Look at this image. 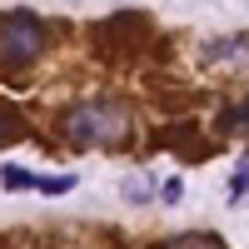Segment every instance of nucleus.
Instances as JSON below:
<instances>
[{"label": "nucleus", "instance_id": "nucleus-8", "mask_svg": "<svg viewBox=\"0 0 249 249\" xmlns=\"http://www.w3.org/2000/svg\"><path fill=\"white\" fill-rule=\"evenodd\" d=\"M144 195H150V190H144L140 179H124V199H144Z\"/></svg>", "mask_w": 249, "mask_h": 249}, {"label": "nucleus", "instance_id": "nucleus-7", "mask_svg": "<svg viewBox=\"0 0 249 249\" xmlns=\"http://www.w3.org/2000/svg\"><path fill=\"white\" fill-rule=\"evenodd\" d=\"M249 190V155L239 160V170H234V195H244Z\"/></svg>", "mask_w": 249, "mask_h": 249}, {"label": "nucleus", "instance_id": "nucleus-5", "mask_svg": "<svg viewBox=\"0 0 249 249\" xmlns=\"http://www.w3.org/2000/svg\"><path fill=\"white\" fill-rule=\"evenodd\" d=\"M234 124H249V100H244V105H234V110H224V115H219V130H224V135H230Z\"/></svg>", "mask_w": 249, "mask_h": 249}, {"label": "nucleus", "instance_id": "nucleus-2", "mask_svg": "<svg viewBox=\"0 0 249 249\" xmlns=\"http://www.w3.org/2000/svg\"><path fill=\"white\" fill-rule=\"evenodd\" d=\"M50 45V30H45V20L30 15V10H15L5 20V30H0V55L10 60V65H30L35 55H45Z\"/></svg>", "mask_w": 249, "mask_h": 249}, {"label": "nucleus", "instance_id": "nucleus-4", "mask_svg": "<svg viewBox=\"0 0 249 249\" xmlns=\"http://www.w3.org/2000/svg\"><path fill=\"white\" fill-rule=\"evenodd\" d=\"M0 184H5V190H35V175L20 170V164H5V170H0Z\"/></svg>", "mask_w": 249, "mask_h": 249}, {"label": "nucleus", "instance_id": "nucleus-9", "mask_svg": "<svg viewBox=\"0 0 249 249\" xmlns=\"http://www.w3.org/2000/svg\"><path fill=\"white\" fill-rule=\"evenodd\" d=\"M0 140H5V120H0Z\"/></svg>", "mask_w": 249, "mask_h": 249}, {"label": "nucleus", "instance_id": "nucleus-6", "mask_svg": "<svg viewBox=\"0 0 249 249\" xmlns=\"http://www.w3.org/2000/svg\"><path fill=\"white\" fill-rule=\"evenodd\" d=\"M179 195H184V184H179V179H164V184H160V199H164V204H175Z\"/></svg>", "mask_w": 249, "mask_h": 249}, {"label": "nucleus", "instance_id": "nucleus-1", "mask_svg": "<svg viewBox=\"0 0 249 249\" xmlns=\"http://www.w3.org/2000/svg\"><path fill=\"white\" fill-rule=\"evenodd\" d=\"M60 130H65L70 144H120L130 135V110L115 105V100H85V105L65 110Z\"/></svg>", "mask_w": 249, "mask_h": 249}, {"label": "nucleus", "instance_id": "nucleus-3", "mask_svg": "<svg viewBox=\"0 0 249 249\" xmlns=\"http://www.w3.org/2000/svg\"><path fill=\"white\" fill-rule=\"evenodd\" d=\"M160 249H230L219 234H210V230H190V234H175V239H164Z\"/></svg>", "mask_w": 249, "mask_h": 249}]
</instances>
